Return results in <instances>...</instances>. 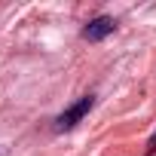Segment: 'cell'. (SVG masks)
I'll list each match as a JSON object with an SVG mask.
<instances>
[{"label":"cell","mask_w":156,"mask_h":156,"mask_svg":"<svg viewBox=\"0 0 156 156\" xmlns=\"http://www.w3.org/2000/svg\"><path fill=\"white\" fill-rule=\"evenodd\" d=\"M92 107H95V95H83L80 101H73L67 110H61V113L55 116V132H67V129H73L76 122H83V116H86Z\"/></svg>","instance_id":"cell-1"},{"label":"cell","mask_w":156,"mask_h":156,"mask_svg":"<svg viewBox=\"0 0 156 156\" xmlns=\"http://www.w3.org/2000/svg\"><path fill=\"white\" fill-rule=\"evenodd\" d=\"M113 28H116V22H113L110 16H98V19H92V22L83 28V37H86L89 43H101L104 37L113 34Z\"/></svg>","instance_id":"cell-2"},{"label":"cell","mask_w":156,"mask_h":156,"mask_svg":"<svg viewBox=\"0 0 156 156\" xmlns=\"http://www.w3.org/2000/svg\"><path fill=\"white\" fill-rule=\"evenodd\" d=\"M153 153H156V135L147 141V156H153Z\"/></svg>","instance_id":"cell-3"}]
</instances>
